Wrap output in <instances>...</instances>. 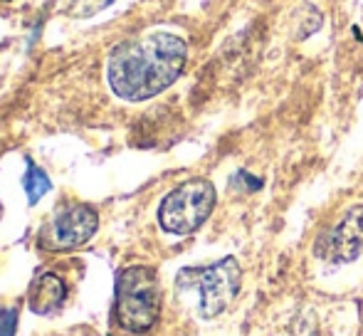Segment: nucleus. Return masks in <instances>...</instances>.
Instances as JSON below:
<instances>
[{"label":"nucleus","mask_w":363,"mask_h":336,"mask_svg":"<svg viewBox=\"0 0 363 336\" xmlns=\"http://www.w3.org/2000/svg\"><path fill=\"white\" fill-rule=\"evenodd\" d=\"M161 312V289L151 267H126L116 279V322L126 332L144 334Z\"/></svg>","instance_id":"obj_3"},{"label":"nucleus","mask_w":363,"mask_h":336,"mask_svg":"<svg viewBox=\"0 0 363 336\" xmlns=\"http://www.w3.org/2000/svg\"><path fill=\"white\" fill-rule=\"evenodd\" d=\"M101 3H104V5H106V3H109V0H101Z\"/></svg>","instance_id":"obj_11"},{"label":"nucleus","mask_w":363,"mask_h":336,"mask_svg":"<svg viewBox=\"0 0 363 336\" xmlns=\"http://www.w3.org/2000/svg\"><path fill=\"white\" fill-rule=\"evenodd\" d=\"M96 225H99V218H96L94 208L69 206L45 225L43 235H40V245L48 250H74V247L91 240Z\"/></svg>","instance_id":"obj_5"},{"label":"nucleus","mask_w":363,"mask_h":336,"mask_svg":"<svg viewBox=\"0 0 363 336\" xmlns=\"http://www.w3.org/2000/svg\"><path fill=\"white\" fill-rule=\"evenodd\" d=\"M314 252L336 264L359 259L363 254V206L349 208L331 230L319 235Z\"/></svg>","instance_id":"obj_6"},{"label":"nucleus","mask_w":363,"mask_h":336,"mask_svg":"<svg viewBox=\"0 0 363 336\" xmlns=\"http://www.w3.org/2000/svg\"><path fill=\"white\" fill-rule=\"evenodd\" d=\"M188 47L173 33H146L126 40L109 55L106 77L116 96L144 101L168 89L186 69Z\"/></svg>","instance_id":"obj_1"},{"label":"nucleus","mask_w":363,"mask_h":336,"mask_svg":"<svg viewBox=\"0 0 363 336\" xmlns=\"http://www.w3.org/2000/svg\"><path fill=\"white\" fill-rule=\"evenodd\" d=\"M23 186H25V193H28V203L35 206V203L52 188V183H50V178L45 176L33 161H28V173H25V178H23Z\"/></svg>","instance_id":"obj_8"},{"label":"nucleus","mask_w":363,"mask_h":336,"mask_svg":"<svg viewBox=\"0 0 363 336\" xmlns=\"http://www.w3.org/2000/svg\"><path fill=\"white\" fill-rule=\"evenodd\" d=\"M178 287L198 294V312L203 319H216L235 302L242 284V269L235 257H223L206 267H186L178 272Z\"/></svg>","instance_id":"obj_2"},{"label":"nucleus","mask_w":363,"mask_h":336,"mask_svg":"<svg viewBox=\"0 0 363 336\" xmlns=\"http://www.w3.org/2000/svg\"><path fill=\"white\" fill-rule=\"evenodd\" d=\"M216 208V186L208 178H191L173 188L158 208V223L171 235H191L211 218Z\"/></svg>","instance_id":"obj_4"},{"label":"nucleus","mask_w":363,"mask_h":336,"mask_svg":"<svg viewBox=\"0 0 363 336\" xmlns=\"http://www.w3.org/2000/svg\"><path fill=\"white\" fill-rule=\"evenodd\" d=\"M67 287L55 272H43L30 284L28 304L35 314H55L65 304Z\"/></svg>","instance_id":"obj_7"},{"label":"nucleus","mask_w":363,"mask_h":336,"mask_svg":"<svg viewBox=\"0 0 363 336\" xmlns=\"http://www.w3.org/2000/svg\"><path fill=\"white\" fill-rule=\"evenodd\" d=\"M15 324H18V309L10 307L0 312V336H13Z\"/></svg>","instance_id":"obj_9"},{"label":"nucleus","mask_w":363,"mask_h":336,"mask_svg":"<svg viewBox=\"0 0 363 336\" xmlns=\"http://www.w3.org/2000/svg\"><path fill=\"white\" fill-rule=\"evenodd\" d=\"M0 215H3V206H0Z\"/></svg>","instance_id":"obj_10"}]
</instances>
